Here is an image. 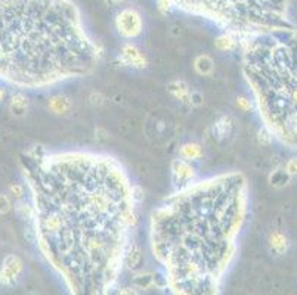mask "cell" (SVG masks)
I'll list each match as a JSON object with an SVG mask.
<instances>
[{"instance_id":"obj_11","label":"cell","mask_w":297,"mask_h":295,"mask_svg":"<svg viewBox=\"0 0 297 295\" xmlns=\"http://www.w3.org/2000/svg\"><path fill=\"white\" fill-rule=\"evenodd\" d=\"M28 106H30L28 98L24 96L23 93H15L12 95L11 102H9V112L15 118H23L28 112Z\"/></svg>"},{"instance_id":"obj_12","label":"cell","mask_w":297,"mask_h":295,"mask_svg":"<svg viewBox=\"0 0 297 295\" xmlns=\"http://www.w3.org/2000/svg\"><path fill=\"white\" fill-rule=\"evenodd\" d=\"M194 70L201 77H210L215 73V61L207 53H200L194 59Z\"/></svg>"},{"instance_id":"obj_5","label":"cell","mask_w":297,"mask_h":295,"mask_svg":"<svg viewBox=\"0 0 297 295\" xmlns=\"http://www.w3.org/2000/svg\"><path fill=\"white\" fill-rule=\"evenodd\" d=\"M161 9L177 8L206 18L240 39L266 31L294 28L288 0H158Z\"/></svg>"},{"instance_id":"obj_6","label":"cell","mask_w":297,"mask_h":295,"mask_svg":"<svg viewBox=\"0 0 297 295\" xmlns=\"http://www.w3.org/2000/svg\"><path fill=\"white\" fill-rule=\"evenodd\" d=\"M114 25L120 37L126 40L138 39L144 31L142 15L135 8H123L116 14Z\"/></svg>"},{"instance_id":"obj_23","label":"cell","mask_w":297,"mask_h":295,"mask_svg":"<svg viewBox=\"0 0 297 295\" xmlns=\"http://www.w3.org/2000/svg\"><path fill=\"white\" fill-rule=\"evenodd\" d=\"M254 103H251V100L246 96H238L237 98V106L241 109V111H248V109H251V106H253Z\"/></svg>"},{"instance_id":"obj_9","label":"cell","mask_w":297,"mask_h":295,"mask_svg":"<svg viewBox=\"0 0 297 295\" xmlns=\"http://www.w3.org/2000/svg\"><path fill=\"white\" fill-rule=\"evenodd\" d=\"M119 59L124 67H132L136 70H144L148 65V61L144 56V53L132 43H126L122 46Z\"/></svg>"},{"instance_id":"obj_13","label":"cell","mask_w":297,"mask_h":295,"mask_svg":"<svg viewBox=\"0 0 297 295\" xmlns=\"http://www.w3.org/2000/svg\"><path fill=\"white\" fill-rule=\"evenodd\" d=\"M71 100L65 95H55L49 99L48 108L55 115H67L71 111Z\"/></svg>"},{"instance_id":"obj_14","label":"cell","mask_w":297,"mask_h":295,"mask_svg":"<svg viewBox=\"0 0 297 295\" xmlns=\"http://www.w3.org/2000/svg\"><path fill=\"white\" fill-rule=\"evenodd\" d=\"M240 42H241V39L237 34L225 31L219 37H216L215 45H216L218 49L222 50V52H234L240 46Z\"/></svg>"},{"instance_id":"obj_3","label":"cell","mask_w":297,"mask_h":295,"mask_svg":"<svg viewBox=\"0 0 297 295\" xmlns=\"http://www.w3.org/2000/svg\"><path fill=\"white\" fill-rule=\"evenodd\" d=\"M101 59L73 0H0V81L46 90L89 77Z\"/></svg>"},{"instance_id":"obj_24","label":"cell","mask_w":297,"mask_h":295,"mask_svg":"<svg viewBox=\"0 0 297 295\" xmlns=\"http://www.w3.org/2000/svg\"><path fill=\"white\" fill-rule=\"evenodd\" d=\"M203 93L198 92V90H192L191 92V100H189V105L191 106H200L203 103Z\"/></svg>"},{"instance_id":"obj_19","label":"cell","mask_w":297,"mask_h":295,"mask_svg":"<svg viewBox=\"0 0 297 295\" xmlns=\"http://www.w3.org/2000/svg\"><path fill=\"white\" fill-rule=\"evenodd\" d=\"M135 283H136V286H139L142 289H148L155 283V280L151 273H141L135 277Z\"/></svg>"},{"instance_id":"obj_22","label":"cell","mask_w":297,"mask_h":295,"mask_svg":"<svg viewBox=\"0 0 297 295\" xmlns=\"http://www.w3.org/2000/svg\"><path fill=\"white\" fill-rule=\"evenodd\" d=\"M284 169H285V172L288 173L291 177H297V157L290 158V160L285 163Z\"/></svg>"},{"instance_id":"obj_10","label":"cell","mask_w":297,"mask_h":295,"mask_svg":"<svg viewBox=\"0 0 297 295\" xmlns=\"http://www.w3.org/2000/svg\"><path fill=\"white\" fill-rule=\"evenodd\" d=\"M167 90L169 93L173 96L176 100H179L180 103H185V105H189V100H191V87L188 86L186 81L183 80H173L167 84Z\"/></svg>"},{"instance_id":"obj_4","label":"cell","mask_w":297,"mask_h":295,"mask_svg":"<svg viewBox=\"0 0 297 295\" xmlns=\"http://www.w3.org/2000/svg\"><path fill=\"white\" fill-rule=\"evenodd\" d=\"M241 71L265 130L297 151V28L241 39Z\"/></svg>"},{"instance_id":"obj_2","label":"cell","mask_w":297,"mask_h":295,"mask_svg":"<svg viewBox=\"0 0 297 295\" xmlns=\"http://www.w3.org/2000/svg\"><path fill=\"white\" fill-rule=\"evenodd\" d=\"M250 188L237 170L197 179L149 216V246L173 295H221L246 226Z\"/></svg>"},{"instance_id":"obj_17","label":"cell","mask_w":297,"mask_h":295,"mask_svg":"<svg viewBox=\"0 0 297 295\" xmlns=\"http://www.w3.org/2000/svg\"><path fill=\"white\" fill-rule=\"evenodd\" d=\"M291 179H293V177L285 172L284 167H282V169H281V167H279V169H275V170L269 174V183H271V186H273L275 189H282V188H285L287 185H290Z\"/></svg>"},{"instance_id":"obj_26","label":"cell","mask_w":297,"mask_h":295,"mask_svg":"<svg viewBox=\"0 0 297 295\" xmlns=\"http://www.w3.org/2000/svg\"><path fill=\"white\" fill-rule=\"evenodd\" d=\"M124 0H105V3L108 5V6H117V5H120V3H123Z\"/></svg>"},{"instance_id":"obj_1","label":"cell","mask_w":297,"mask_h":295,"mask_svg":"<svg viewBox=\"0 0 297 295\" xmlns=\"http://www.w3.org/2000/svg\"><path fill=\"white\" fill-rule=\"evenodd\" d=\"M20 167L40 255L70 295H110L133 245L141 188L98 151L33 146Z\"/></svg>"},{"instance_id":"obj_15","label":"cell","mask_w":297,"mask_h":295,"mask_svg":"<svg viewBox=\"0 0 297 295\" xmlns=\"http://www.w3.org/2000/svg\"><path fill=\"white\" fill-rule=\"evenodd\" d=\"M269 246L276 255H282L288 249V238L281 230H273L269 235Z\"/></svg>"},{"instance_id":"obj_20","label":"cell","mask_w":297,"mask_h":295,"mask_svg":"<svg viewBox=\"0 0 297 295\" xmlns=\"http://www.w3.org/2000/svg\"><path fill=\"white\" fill-rule=\"evenodd\" d=\"M231 127H232V124H231V118L229 117H222L218 123L215 124V130H216V133H218L219 137L228 136Z\"/></svg>"},{"instance_id":"obj_25","label":"cell","mask_w":297,"mask_h":295,"mask_svg":"<svg viewBox=\"0 0 297 295\" xmlns=\"http://www.w3.org/2000/svg\"><path fill=\"white\" fill-rule=\"evenodd\" d=\"M119 295H139L138 294V291L136 289H133V288H124L120 291V294Z\"/></svg>"},{"instance_id":"obj_7","label":"cell","mask_w":297,"mask_h":295,"mask_svg":"<svg viewBox=\"0 0 297 295\" xmlns=\"http://www.w3.org/2000/svg\"><path fill=\"white\" fill-rule=\"evenodd\" d=\"M170 173H172V182L174 188L180 189L188 186L189 183L197 180V170L192 166V163L179 158H174L170 164Z\"/></svg>"},{"instance_id":"obj_27","label":"cell","mask_w":297,"mask_h":295,"mask_svg":"<svg viewBox=\"0 0 297 295\" xmlns=\"http://www.w3.org/2000/svg\"><path fill=\"white\" fill-rule=\"evenodd\" d=\"M5 95H6V93H5V89H3V87L0 86V100H3V98H5Z\"/></svg>"},{"instance_id":"obj_8","label":"cell","mask_w":297,"mask_h":295,"mask_svg":"<svg viewBox=\"0 0 297 295\" xmlns=\"http://www.w3.org/2000/svg\"><path fill=\"white\" fill-rule=\"evenodd\" d=\"M23 271V261L18 255L9 254L5 257L0 269V283L2 285H14Z\"/></svg>"},{"instance_id":"obj_21","label":"cell","mask_w":297,"mask_h":295,"mask_svg":"<svg viewBox=\"0 0 297 295\" xmlns=\"http://www.w3.org/2000/svg\"><path fill=\"white\" fill-rule=\"evenodd\" d=\"M12 210V198L6 194H0V216L11 213Z\"/></svg>"},{"instance_id":"obj_18","label":"cell","mask_w":297,"mask_h":295,"mask_svg":"<svg viewBox=\"0 0 297 295\" xmlns=\"http://www.w3.org/2000/svg\"><path fill=\"white\" fill-rule=\"evenodd\" d=\"M8 195L12 198L15 202H18V201L24 199V195H25L24 185H23V183H12V185H9V188H8Z\"/></svg>"},{"instance_id":"obj_16","label":"cell","mask_w":297,"mask_h":295,"mask_svg":"<svg viewBox=\"0 0 297 295\" xmlns=\"http://www.w3.org/2000/svg\"><path fill=\"white\" fill-rule=\"evenodd\" d=\"M204 151H203V146L200 143H195V142H188V143H183L180 149H179V157L182 160H186L189 163L192 161H197L203 157Z\"/></svg>"}]
</instances>
